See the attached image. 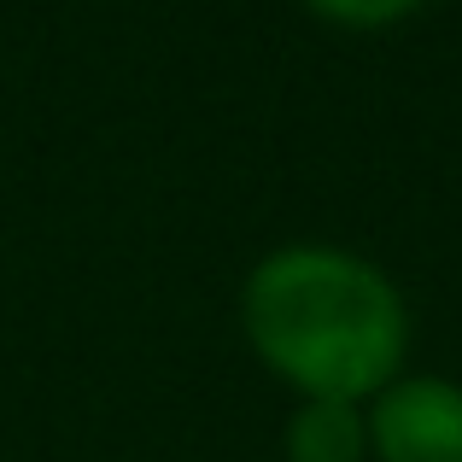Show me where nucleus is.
<instances>
[{"label": "nucleus", "instance_id": "obj_1", "mask_svg": "<svg viewBox=\"0 0 462 462\" xmlns=\"http://www.w3.org/2000/svg\"><path fill=\"white\" fill-rule=\"evenodd\" d=\"M246 339L299 398L386 393L410 351V310L369 258L339 246H282L246 275Z\"/></svg>", "mask_w": 462, "mask_h": 462}, {"label": "nucleus", "instance_id": "obj_2", "mask_svg": "<svg viewBox=\"0 0 462 462\" xmlns=\"http://www.w3.org/2000/svg\"><path fill=\"white\" fill-rule=\"evenodd\" d=\"M369 451L381 462H462V386L439 374H398L374 393Z\"/></svg>", "mask_w": 462, "mask_h": 462}, {"label": "nucleus", "instance_id": "obj_3", "mask_svg": "<svg viewBox=\"0 0 462 462\" xmlns=\"http://www.w3.org/2000/svg\"><path fill=\"white\" fill-rule=\"evenodd\" d=\"M369 416L346 398H305L287 421V462H363Z\"/></svg>", "mask_w": 462, "mask_h": 462}, {"label": "nucleus", "instance_id": "obj_4", "mask_svg": "<svg viewBox=\"0 0 462 462\" xmlns=\"http://www.w3.org/2000/svg\"><path fill=\"white\" fill-rule=\"evenodd\" d=\"M305 6L328 23H346V30H386V23L421 12L428 0H305Z\"/></svg>", "mask_w": 462, "mask_h": 462}]
</instances>
